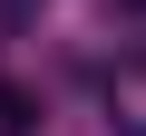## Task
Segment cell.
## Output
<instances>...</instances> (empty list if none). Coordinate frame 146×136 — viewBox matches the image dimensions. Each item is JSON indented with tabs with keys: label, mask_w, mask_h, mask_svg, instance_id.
Instances as JSON below:
<instances>
[{
	"label": "cell",
	"mask_w": 146,
	"mask_h": 136,
	"mask_svg": "<svg viewBox=\"0 0 146 136\" xmlns=\"http://www.w3.org/2000/svg\"><path fill=\"white\" fill-rule=\"evenodd\" d=\"M127 10H146V0H127Z\"/></svg>",
	"instance_id": "cell-2"
},
{
	"label": "cell",
	"mask_w": 146,
	"mask_h": 136,
	"mask_svg": "<svg viewBox=\"0 0 146 136\" xmlns=\"http://www.w3.org/2000/svg\"><path fill=\"white\" fill-rule=\"evenodd\" d=\"M29 126H39V97L20 78H0V136H29Z\"/></svg>",
	"instance_id": "cell-1"
}]
</instances>
